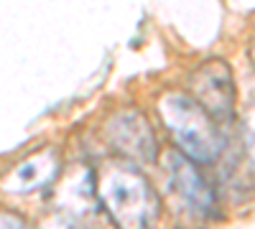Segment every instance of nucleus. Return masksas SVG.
Wrapping results in <instances>:
<instances>
[{
  "mask_svg": "<svg viewBox=\"0 0 255 229\" xmlns=\"http://www.w3.org/2000/svg\"><path fill=\"white\" fill-rule=\"evenodd\" d=\"M166 130L171 133L179 153L194 163H215L225 148V140L212 117L199 102L184 94H166L158 105Z\"/></svg>",
  "mask_w": 255,
  "mask_h": 229,
  "instance_id": "nucleus-1",
  "label": "nucleus"
},
{
  "mask_svg": "<svg viewBox=\"0 0 255 229\" xmlns=\"http://www.w3.org/2000/svg\"><path fill=\"white\" fill-rule=\"evenodd\" d=\"M100 201L120 227H148L158 217V199L138 165H113L100 181Z\"/></svg>",
  "mask_w": 255,
  "mask_h": 229,
  "instance_id": "nucleus-2",
  "label": "nucleus"
},
{
  "mask_svg": "<svg viewBox=\"0 0 255 229\" xmlns=\"http://www.w3.org/2000/svg\"><path fill=\"white\" fill-rule=\"evenodd\" d=\"M191 87V99L199 105L220 122H227L235 115V79H232L230 67L222 59H212L191 74L189 79Z\"/></svg>",
  "mask_w": 255,
  "mask_h": 229,
  "instance_id": "nucleus-3",
  "label": "nucleus"
},
{
  "mask_svg": "<svg viewBox=\"0 0 255 229\" xmlns=\"http://www.w3.org/2000/svg\"><path fill=\"white\" fill-rule=\"evenodd\" d=\"M115 148L135 163L156 160V135L140 112H123L108 125Z\"/></svg>",
  "mask_w": 255,
  "mask_h": 229,
  "instance_id": "nucleus-4",
  "label": "nucleus"
},
{
  "mask_svg": "<svg viewBox=\"0 0 255 229\" xmlns=\"http://www.w3.org/2000/svg\"><path fill=\"white\" fill-rule=\"evenodd\" d=\"M168 173H171L176 191L184 199V204L191 209V214H197V217L215 214V194L207 186V181L194 165V160H189L184 153H171V158H168Z\"/></svg>",
  "mask_w": 255,
  "mask_h": 229,
  "instance_id": "nucleus-5",
  "label": "nucleus"
},
{
  "mask_svg": "<svg viewBox=\"0 0 255 229\" xmlns=\"http://www.w3.org/2000/svg\"><path fill=\"white\" fill-rule=\"evenodd\" d=\"M59 171V158L54 151H41L33 158L23 160L18 165V171L13 173V178L5 181L8 191H31L44 186L46 181H51Z\"/></svg>",
  "mask_w": 255,
  "mask_h": 229,
  "instance_id": "nucleus-6",
  "label": "nucleus"
},
{
  "mask_svg": "<svg viewBox=\"0 0 255 229\" xmlns=\"http://www.w3.org/2000/svg\"><path fill=\"white\" fill-rule=\"evenodd\" d=\"M243 133H245V148H248V155L255 165V107L245 115V122H243Z\"/></svg>",
  "mask_w": 255,
  "mask_h": 229,
  "instance_id": "nucleus-7",
  "label": "nucleus"
},
{
  "mask_svg": "<svg viewBox=\"0 0 255 229\" xmlns=\"http://www.w3.org/2000/svg\"><path fill=\"white\" fill-rule=\"evenodd\" d=\"M253 59H255V49H253Z\"/></svg>",
  "mask_w": 255,
  "mask_h": 229,
  "instance_id": "nucleus-8",
  "label": "nucleus"
}]
</instances>
